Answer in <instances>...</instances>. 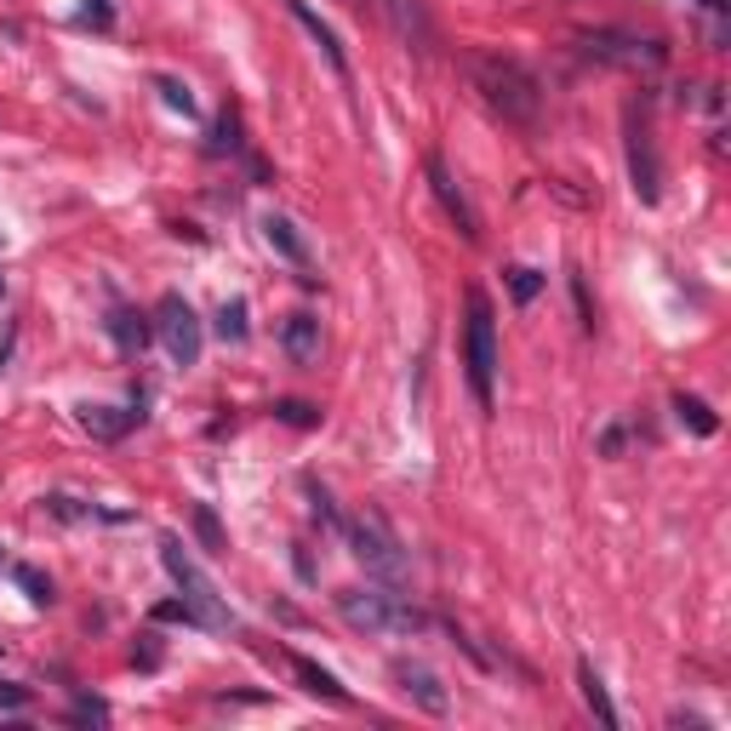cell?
<instances>
[{"instance_id":"f546056e","label":"cell","mask_w":731,"mask_h":731,"mask_svg":"<svg viewBox=\"0 0 731 731\" xmlns=\"http://www.w3.org/2000/svg\"><path fill=\"white\" fill-rule=\"evenodd\" d=\"M194 531H201V543H206L212 554H223V531H218V515H212L206 504H194Z\"/></svg>"},{"instance_id":"4fadbf2b","label":"cell","mask_w":731,"mask_h":731,"mask_svg":"<svg viewBox=\"0 0 731 731\" xmlns=\"http://www.w3.org/2000/svg\"><path fill=\"white\" fill-rule=\"evenodd\" d=\"M292 675L304 680V691H309V697H320V703H331V709H349V691L338 686V675H331V669H320L315 657L292 651Z\"/></svg>"},{"instance_id":"8992f818","label":"cell","mask_w":731,"mask_h":731,"mask_svg":"<svg viewBox=\"0 0 731 731\" xmlns=\"http://www.w3.org/2000/svg\"><path fill=\"white\" fill-rule=\"evenodd\" d=\"M160 560H166V572H172V583L183 589V601L206 617V628H229V606L218 601V589H212V578L189 560V549L178 543V538H160Z\"/></svg>"},{"instance_id":"8fae6325","label":"cell","mask_w":731,"mask_h":731,"mask_svg":"<svg viewBox=\"0 0 731 731\" xmlns=\"http://www.w3.org/2000/svg\"><path fill=\"white\" fill-rule=\"evenodd\" d=\"M378 7H383V18L394 23V35H401L406 46H417V52H435V23H428L423 0H378Z\"/></svg>"},{"instance_id":"4dcf8cb0","label":"cell","mask_w":731,"mask_h":731,"mask_svg":"<svg viewBox=\"0 0 731 731\" xmlns=\"http://www.w3.org/2000/svg\"><path fill=\"white\" fill-rule=\"evenodd\" d=\"M572 297H578V315H583V326L594 331V304H589V286H583V275H572Z\"/></svg>"},{"instance_id":"52a82bcc","label":"cell","mask_w":731,"mask_h":731,"mask_svg":"<svg viewBox=\"0 0 731 731\" xmlns=\"http://www.w3.org/2000/svg\"><path fill=\"white\" fill-rule=\"evenodd\" d=\"M155 338L166 343V354H172V366H194L201 360V320H194L189 297L166 292L155 304Z\"/></svg>"},{"instance_id":"7c38bea8","label":"cell","mask_w":731,"mask_h":731,"mask_svg":"<svg viewBox=\"0 0 731 731\" xmlns=\"http://www.w3.org/2000/svg\"><path fill=\"white\" fill-rule=\"evenodd\" d=\"M286 12H292L297 23L309 29V41H315V46L326 52V63H331V70H338V75L349 81V57H343V41H338V29H331V23H326V18H320L315 7H309V0H286Z\"/></svg>"},{"instance_id":"484cf974","label":"cell","mask_w":731,"mask_h":731,"mask_svg":"<svg viewBox=\"0 0 731 731\" xmlns=\"http://www.w3.org/2000/svg\"><path fill=\"white\" fill-rule=\"evenodd\" d=\"M155 623H183V628H206V617L194 612L189 601H160V606H155Z\"/></svg>"},{"instance_id":"30bf717a","label":"cell","mask_w":731,"mask_h":731,"mask_svg":"<svg viewBox=\"0 0 731 731\" xmlns=\"http://www.w3.org/2000/svg\"><path fill=\"white\" fill-rule=\"evenodd\" d=\"M394 680H401V691L412 697V703L423 709V714H446L452 709V697H446V686L435 680V669H423V663H394Z\"/></svg>"},{"instance_id":"ba28073f","label":"cell","mask_w":731,"mask_h":731,"mask_svg":"<svg viewBox=\"0 0 731 731\" xmlns=\"http://www.w3.org/2000/svg\"><path fill=\"white\" fill-rule=\"evenodd\" d=\"M423 172H428V194H435L441 212L457 223V235H463V241H475V235H480V218L469 212V201H463V189H457V178H452V166H446L441 155H428V160H423Z\"/></svg>"},{"instance_id":"d4e9b609","label":"cell","mask_w":731,"mask_h":731,"mask_svg":"<svg viewBox=\"0 0 731 731\" xmlns=\"http://www.w3.org/2000/svg\"><path fill=\"white\" fill-rule=\"evenodd\" d=\"M538 292H543V275L526 269V263H515V269H509V297H515V304H531Z\"/></svg>"},{"instance_id":"603a6c76","label":"cell","mask_w":731,"mask_h":731,"mask_svg":"<svg viewBox=\"0 0 731 731\" xmlns=\"http://www.w3.org/2000/svg\"><path fill=\"white\" fill-rule=\"evenodd\" d=\"M155 92L166 97V109H183V115H194V92H189L178 75H155Z\"/></svg>"},{"instance_id":"5b68a950","label":"cell","mask_w":731,"mask_h":731,"mask_svg":"<svg viewBox=\"0 0 731 731\" xmlns=\"http://www.w3.org/2000/svg\"><path fill=\"white\" fill-rule=\"evenodd\" d=\"M578 46L594 63H617V70H657L669 57L657 35H628V29H589V35H578Z\"/></svg>"},{"instance_id":"1f68e13d","label":"cell","mask_w":731,"mask_h":731,"mask_svg":"<svg viewBox=\"0 0 731 731\" xmlns=\"http://www.w3.org/2000/svg\"><path fill=\"white\" fill-rule=\"evenodd\" d=\"M0 709H29V691H23V686H7V680H0Z\"/></svg>"},{"instance_id":"3957f363","label":"cell","mask_w":731,"mask_h":731,"mask_svg":"<svg viewBox=\"0 0 731 731\" xmlns=\"http://www.w3.org/2000/svg\"><path fill=\"white\" fill-rule=\"evenodd\" d=\"M469 320H463V366H469V389H475V401L491 406V383H497V320H491V304H486V292L469 286Z\"/></svg>"},{"instance_id":"44dd1931","label":"cell","mask_w":731,"mask_h":731,"mask_svg":"<svg viewBox=\"0 0 731 731\" xmlns=\"http://www.w3.org/2000/svg\"><path fill=\"white\" fill-rule=\"evenodd\" d=\"M218 338L223 343H246V297H229L218 309Z\"/></svg>"},{"instance_id":"836d02e7","label":"cell","mask_w":731,"mask_h":731,"mask_svg":"<svg viewBox=\"0 0 731 731\" xmlns=\"http://www.w3.org/2000/svg\"><path fill=\"white\" fill-rule=\"evenodd\" d=\"M0 651H7V646H0Z\"/></svg>"},{"instance_id":"d6a6232c","label":"cell","mask_w":731,"mask_h":731,"mask_svg":"<svg viewBox=\"0 0 731 731\" xmlns=\"http://www.w3.org/2000/svg\"><path fill=\"white\" fill-rule=\"evenodd\" d=\"M0 297H7V275H0Z\"/></svg>"},{"instance_id":"ac0fdd59","label":"cell","mask_w":731,"mask_h":731,"mask_svg":"<svg viewBox=\"0 0 731 731\" xmlns=\"http://www.w3.org/2000/svg\"><path fill=\"white\" fill-rule=\"evenodd\" d=\"M578 686H583V703L594 709V720H601V725H617V703H612L606 680L594 675V663H578Z\"/></svg>"},{"instance_id":"7402d4cb","label":"cell","mask_w":731,"mask_h":731,"mask_svg":"<svg viewBox=\"0 0 731 731\" xmlns=\"http://www.w3.org/2000/svg\"><path fill=\"white\" fill-rule=\"evenodd\" d=\"M304 497H309V515L320 520V526H331V531H343V515L331 509V491L320 486V480H304Z\"/></svg>"},{"instance_id":"7a4b0ae2","label":"cell","mask_w":731,"mask_h":731,"mask_svg":"<svg viewBox=\"0 0 731 731\" xmlns=\"http://www.w3.org/2000/svg\"><path fill=\"white\" fill-rule=\"evenodd\" d=\"M338 617L349 628H360V635H389V628L417 635V628H428V617L389 589H338Z\"/></svg>"},{"instance_id":"2e32d148","label":"cell","mask_w":731,"mask_h":731,"mask_svg":"<svg viewBox=\"0 0 731 731\" xmlns=\"http://www.w3.org/2000/svg\"><path fill=\"white\" fill-rule=\"evenodd\" d=\"M81 423L92 428L97 441H120L131 423H144V406H138V412H115V406H81Z\"/></svg>"},{"instance_id":"e575fe53","label":"cell","mask_w":731,"mask_h":731,"mask_svg":"<svg viewBox=\"0 0 731 731\" xmlns=\"http://www.w3.org/2000/svg\"><path fill=\"white\" fill-rule=\"evenodd\" d=\"M0 246H7V241H0Z\"/></svg>"},{"instance_id":"277c9868","label":"cell","mask_w":731,"mask_h":731,"mask_svg":"<svg viewBox=\"0 0 731 731\" xmlns=\"http://www.w3.org/2000/svg\"><path fill=\"white\" fill-rule=\"evenodd\" d=\"M343 538H349V549H354V560L372 578H383V583H394V578H406V549H401V538L389 531V520L383 515H354V520H343Z\"/></svg>"},{"instance_id":"6da1fadb","label":"cell","mask_w":731,"mask_h":731,"mask_svg":"<svg viewBox=\"0 0 731 731\" xmlns=\"http://www.w3.org/2000/svg\"><path fill=\"white\" fill-rule=\"evenodd\" d=\"M463 70H469V86L480 92V104L491 115H504L520 131H531L543 120V86H538V75H531L526 63H515L504 52H469Z\"/></svg>"},{"instance_id":"ffe728a7","label":"cell","mask_w":731,"mask_h":731,"mask_svg":"<svg viewBox=\"0 0 731 731\" xmlns=\"http://www.w3.org/2000/svg\"><path fill=\"white\" fill-rule=\"evenodd\" d=\"M675 417L691 428V435H714V428H720V417L697 401V394H675Z\"/></svg>"},{"instance_id":"e0dca14e","label":"cell","mask_w":731,"mask_h":731,"mask_svg":"<svg viewBox=\"0 0 731 731\" xmlns=\"http://www.w3.org/2000/svg\"><path fill=\"white\" fill-rule=\"evenodd\" d=\"M263 235H269V246L286 257V263H297V269H309V246L297 241V229H292V218H280V212H269L263 218Z\"/></svg>"},{"instance_id":"f1b7e54d","label":"cell","mask_w":731,"mask_h":731,"mask_svg":"<svg viewBox=\"0 0 731 731\" xmlns=\"http://www.w3.org/2000/svg\"><path fill=\"white\" fill-rule=\"evenodd\" d=\"M223 149H241V115L235 109H223V120L212 131V155H223Z\"/></svg>"},{"instance_id":"9a60e30c","label":"cell","mask_w":731,"mask_h":731,"mask_svg":"<svg viewBox=\"0 0 731 731\" xmlns=\"http://www.w3.org/2000/svg\"><path fill=\"white\" fill-rule=\"evenodd\" d=\"M280 343H286V354H292L297 366L320 360V320H315V315H292V320L280 326Z\"/></svg>"},{"instance_id":"d6986e66","label":"cell","mask_w":731,"mask_h":731,"mask_svg":"<svg viewBox=\"0 0 731 731\" xmlns=\"http://www.w3.org/2000/svg\"><path fill=\"white\" fill-rule=\"evenodd\" d=\"M41 509L52 515V520H126V515H109V509H92V504H81V497H70V491H52V497H41Z\"/></svg>"},{"instance_id":"cb8c5ba5","label":"cell","mask_w":731,"mask_h":731,"mask_svg":"<svg viewBox=\"0 0 731 731\" xmlns=\"http://www.w3.org/2000/svg\"><path fill=\"white\" fill-rule=\"evenodd\" d=\"M70 720H75V725H104V720H109V703H104V697H86V691H75Z\"/></svg>"},{"instance_id":"9c48e42d","label":"cell","mask_w":731,"mask_h":731,"mask_svg":"<svg viewBox=\"0 0 731 731\" xmlns=\"http://www.w3.org/2000/svg\"><path fill=\"white\" fill-rule=\"evenodd\" d=\"M628 178H635V194L646 206H657L663 194V172H657V155H651V131L640 126V115L628 109Z\"/></svg>"},{"instance_id":"4316f807","label":"cell","mask_w":731,"mask_h":731,"mask_svg":"<svg viewBox=\"0 0 731 731\" xmlns=\"http://www.w3.org/2000/svg\"><path fill=\"white\" fill-rule=\"evenodd\" d=\"M12 578L23 583V594H29V601H35V606H52V601H57V594H52V578H41L35 566H18Z\"/></svg>"},{"instance_id":"5bb4252c","label":"cell","mask_w":731,"mask_h":731,"mask_svg":"<svg viewBox=\"0 0 731 731\" xmlns=\"http://www.w3.org/2000/svg\"><path fill=\"white\" fill-rule=\"evenodd\" d=\"M104 326H109V338H115V349H120V354H138V349L155 338V320H149V315H138V309H115Z\"/></svg>"},{"instance_id":"83f0119b","label":"cell","mask_w":731,"mask_h":731,"mask_svg":"<svg viewBox=\"0 0 731 731\" xmlns=\"http://www.w3.org/2000/svg\"><path fill=\"white\" fill-rule=\"evenodd\" d=\"M275 417L292 423V428H315V423H320V406H309V401H280Z\"/></svg>"}]
</instances>
